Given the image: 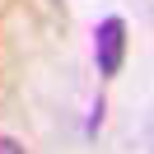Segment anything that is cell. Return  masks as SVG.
<instances>
[{
	"instance_id": "6da1fadb",
	"label": "cell",
	"mask_w": 154,
	"mask_h": 154,
	"mask_svg": "<svg viewBox=\"0 0 154 154\" xmlns=\"http://www.w3.org/2000/svg\"><path fill=\"white\" fill-rule=\"evenodd\" d=\"M94 61H98V75L112 79L126 61V19L122 14H107L103 23L94 28Z\"/></svg>"
},
{
	"instance_id": "7a4b0ae2",
	"label": "cell",
	"mask_w": 154,
	"mask_h": 154,
	"mask_svg": "<svg viewBox=\"0 0 154 154\" xmlns=\"http://www.w3.org/2000/svg\"><path fill=\"white\" fill-rule=\"evenodd\" d=\"M98 126H103V98H94V112H89V135H98Z\"/></svg>"
}]
</instances>
